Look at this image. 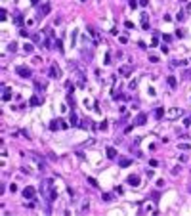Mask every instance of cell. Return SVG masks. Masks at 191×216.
Returning <instances> with one entry per match:
<instances>
[{
  "label": "cell",
  "instance_id": "44dd1931",
  "mask_svg": "<svg viewBox=\"0 0 191 216\" xmlns=\"http://www.w3.org/2000/svg\"><path fill=\"white\" fill-rule=\"evenodd\" d=\"M176 19H178V21H184V19H185V12H182V10H180V12H178V15H176Z\"/></svg>",
  "mask_w": 191,
  "mask_h": 216
},
{
  "label": "cell",
  "instance_id": "e575fe53",
  "mask_svg": "<svg viewBox=\"0 0 191 216\" xmlns=\"http://www.w3.org/2000/svg\"><path fill=\"white\" fill-rule=\"evenodd\" d=\"M149 61H153V63H157V61H159V56H149Z\"/></svg>",
  "mask_w": 191,
  "mask_h": 216
},
{
  "label": "cell",
  "instance_id": "5bb4252c",
  "mask_svg": "<svg viewBox=\"0 0 191 216\" xmlns=\"http://www.w3.org/2000/svg\"><path fill=\"white\" fill-rule=\"evenodd\" d=\"M2 100H4V101H10V100H12V90H10V88H6V86H4V96H2Z\"/></svg>",
  "mask_w": 191,
  "mask_h": 216
},
{
  "label": "cell",
  "instance_id": "ee69618b",
  "mask_svg": "<svg viewBox=\"0 0 191 216\" xmlns=\"http://www.w3.org/2000/svg\"><path fill=\"white\" fill-rule=\"evenodd\" d=\"M33 63H42V59H40V58L37 56V58H33Z\"/></svg>",
  "mask_w": 191,
  "mask_h": 216
},
{
  "label": "cell",
  "instance_id": "3957f363",
  "mask_svg": "<svg viewBox=\"0 0 191 216\" xmlns=\"http://www.w3.org/2000/svg\"><path fill=\"white\" fill-rule=\"evenodd\" d=\"M140 212L141 214H149V212H157V209H155V205H151V203H143L141 205V209H140Z\"/></svg>",
  "mask_w": 191,
  "mask_h": 216
},
{
  "label": "cell",
  "instance_id": "bcb514c9",
  "mask_svg": "<svg viewBox=\"0 0 191 216\" xmlns=\"http://www.w3.org/2000/svg\"><path fill=\"white\" fill-rule=\"evenodd\" d=\"M38 2H40V0H31V4H33V6H38Z\"/></svg>",
  "mask_w": 191,
  "mask_h": 216
},
{
  "label": "cell",
  "instance_id": "9a60e30c",
  "mask_svg": "<svg viewBox=\"0 0 191 216\" xmlns=\"http://www.w3.org/2000/svg\"><path fill=\"white\" fill-rule=\"evenodd\" d=\"M166 82H168V86H170V88H176V86H178V80H176V77H172V75H170L168 79H166Z\"/></svg>",
  "mask_w": 191,
  "mask_h": 216
},
{
  "label": "cell",
  "instance_id": "f546056e",
  "mask_svg": "<svg viewBox=\"0 0 191 216\" xmlns=\"http://www.w3.org/2000/svg\"><path fill=\"white\" fill-rule=\"evenodd\" d=\"M103 63H105V65H109V63H111V54H109V52L105 54V61H103Z\"/></svg>",
  "mask_w": 191,
  "mask_h": 216
},
{
  "label": "cell",
  "instance_id": "ffe728a7",
  "mask_svg": "<svg viewBox=\"0 0 191 216\" xmlns=\"http://www.w3.org/2000/svg\"><path fill=\"white\" fill-rule=\"evenodd\" d=\"M31 105H33V107H37V105H40V100H38L37 96H33V98H31V101H29Z\"/></svg>",
  "mask_w": 191,
  "mask_h": 216
},
{
  "label": "cell",
  "instance_id": "74e56055",
  "mask_svg": "<svg viewBox=\"0 0 191 216\" xmlns=\"http://www.w3.org/2000/svg\"><path fill=\"white\" fill-rule=\"evenodd\" d=\"M124 27H126V29H132L134 23H132V21H126V23H124Z\"/></svg>",
  "mask_w": 191,
  "mask_h": 216
},
{
  "label": "cell",
  "instance_id": "7402d4cb",
  "mask_svg": "<svg viewBox=\"0 0 191 216\" xmlns=\"http://www.w3.org/2000/svg\"><path fill=\"white\" fill-rule=\"evenodd\" d=\"M178 147H180L182 151H189V149H191V145H189V144H180Z\"/></svg>",
  "mask_w": 191,
  "mask_h": 216
},
{
  "label": "cell",
  "instance_id": "2e32d148",
  "mask_svg": "<svg viewBox=\"0 0 191 216\" xmlns=\"http://www.w3.org/2000/svg\"><path fill=\"white\" fill-rule=\"evenodd\" d=\"M132 165V159H120L118 161V166H122V168H126V166Z\"/></svg>",
  "mask_w": 191,
  "mask_h": 216
},
{
  "label": "cell",
  "instance_id": "7dc6e473",
  "mask_svg": "<svg viewBox=\"0 0 191 216\" xmlns=\"http://www.w3.org/2000/svg\"><path fill=\"white\" fill-rule=\"evenodd\" d=\"M187 10H191V4H189V6H187Z\"/></svg>",
  "mask_w": 191,
  "mask_h": 216
},
{
  "label": "cell",
  "instance_id": "277c9868",
  "mask_svg": "<svg viewBox=\"0 0 191 216\" xmlns=\"http://www.w3.org/2000/svg\"><path fill=\"white\" fill-rule=\"evenodd\" d=\"M145 123H147V115L145 113H138L136 119H134V124H136V126H143Z\"/></svg>",
  "mask_w": 191,
  "mask_h": 216
},
{
  "label": "cell",
  "instance_id": "7bdbcfd3",
  "mask_svg": "<svg viewBox=\"0 0 191 216\" xmlns=\"http://www.w3.org/2000/svg\"><path fill=\"white\" fill-rule=\"evenodd\" d=\"M157 44H159V38H157V36H155L153 40H151V46H157Z\"/></svg>",
  "mask_w": 191,
  "mask_h": 216
},
{
  "label": "cell",
  "instance_id": "d4e9b609",
  "mask_svg": "<svg viewBox=\"0 0 191 216\" xmlns=\"http://www.w3.org/2000/svg\"><path fill=\"white\" fill-rule=\"evenodd\" d=\"M88 182H90V184H92L94 187H99V184H97V180H96V178H92V176H88Z\"/></svg>",
  "mask_w": 191,
  "mask_h": 216
},
{
  "label": "cell",
  "instance_id": "1f68e13d",
  "mask_svg": "<svg viewBox=\"0 0 191 216\" xmlns=\"http://www.w3.org/2000/svg\"><path fill=\"white\" fill-rule=\"evenodd\" d=\"M140 6V4H138V2H136V0H130V8H132V10H136V8Z\"/></svg>",
  "mask_w": 191,
  "mask_h": 216
},
{
  "label": "cell",
  "instance_id": "8992f818",
  "mask_svg": "<svg viewBox=\"0 0 191 216\" xmlns=\"http://www.w3.org/2000/svg\"><path fill=\"white\" fill-rule=\"evenodd\" d=\"M35 193H37V191H35L33 186H27L23 189V197H25V199H35Z\"/></svg>",
  "mask_w": 191,
  "mask_h": 216
},
{
  "label": "cell",
  "instance_id": "60d3db41",
  "mask_svg": "<svg viewBox=\"0 0 191 216\" xmlns=\"http://www.w3.org/2000/svg\"><path fill=\"white\" fill-rule=\"evenodd\" d=\"M10 191H12V193H15V191H17V186H15V184H12V186H10Z\"/></svg>",
  "mask_w": 191,
  "mask_h": 216
},
{
  "label": "cell",
  "instance_id": "603a6c76",
  "mask_svg": "<svg viewBox=\"0 0 191 216\" xmlns=\"http://www.w3.org/2000/svg\"><path fill=\"white\" fill-rule=\"evenodd\" d=\"M76 33H78V31H73V33H71V46H75V42H76Z\"/></svg>",
  "mask_w": 191,
  "mask_h": 216
},
{
  "label": "cell",
  "instance_id": "7c38bea8",
  "mask_svg": "<svg viewBox=\"0 0 191 216\" xmlns=\"http://www.w3.org/2000/svg\"><path fill=\"white\" fill-rule=\"evenodd\" d=\"M105 153H107V159H115L117 157V149H115V147H107Z\"/></svg>",
  "mask_w": 191,
  "mask_h": 216
},
{
  "label": "cell",
  "instance_id": "b9f144b4",
  "mask_svg": "<svg viewBox=\"0 0 191 216\" xmlns=\"http://www.w3.org/2000/svg\"><path fill=\"white\" fill-rule=\"evenodd\" d=\"M147 4H149V0H140V6H143V8H145Z\"/></svg>",
  "mask_w": 191,
  "mask_h": 216
},
{
  "label": "cell",
  "instance_id": "4316f807",
  "mask_svg": "<svg viewBox=\"0 0 191 216\" xmlns=\"http://www.w3.org/2000/svg\"><path fill=\"white\" fill-rule=\"evenodd\" d=\"M8 50H10V52H15V50H17V44H15V42H10Z\"/></svg>",
  "mask_w": 191,
  "mask_h": 216
},
{
  "label": "cell",
  "instance_id": "83f0119b",
  "mask_svg": "<svg viewBox=\"0 0 191 216\" xmlns=\"http://www.w3.org/2000/svg\"><path fill=\"white\" fill-rule=\"evenodd\" d=\"M19 35H21L23 38H27V36H29L31 33H27V29H19Z\"/></svg>",
  "mask_w": 191,
  "mask_h": 216
},
{
  "label": "cell",
  "instance_id": "ac0fdd59",
  "mask_svg": "<svg viewBox=\"0 0 191 216\" xmlns=\"http://www.w3.org/2000/svg\"><path fill=\"white\" fill-rule=\"evenodd\" d=\"M61 128V121H52L50 123V130H57Z\"/></svg>",
  "mask_w": 191,
  "mask_h": 216
},
{
  "label": "cell",
  "instance_id": "681fc988",
  "mask_svg": "<svg viewBox=\"0 0 191 216\" xmlns=\"http://www.w3.org/2000/svg\"><path fill=\"white\" fill-rule=\"evenodd\" d=\"M182 2H187V0H182Z\"/></svg>",
  "mask_w": 191,
  "mask_h": 216
},
{
  "label": "cell",
  "instance_id": "c3c4849f",
  "mask_svg": "<svg viewBox=\"0 0 191 216\" xmlns=\"http://www.w3.org/2000/svg\"><path fill=\"white\" fill-rule=\"evenodd\" d=\"M80 2H86V0H80Z\"/></svg>",
  "mask_w": 191,
  "mask_h": 216
},
{
  "label": "cell",
  "instance_id": "e0dca14e",
  "mask_svg": "<svg viewBox=\"0 0 191 216\" xmlns=\"http://www.w3.org/2000/svg\"><path fill=\"white\" fill-rule=\"evenodd\" d=\"M162 117H164V109L157 107V109H155V119H162Z\"/></svg>",
  "mask_w": 191,
  "mask_h": 216
},
{
  "label": "cell",
  "instance_id": "f907efd6",
  "mask_svg": "<svg viewBox=\"0 0 191 216\" xmlns=\"http://www.w3.org/2000/svg\"><path fill=\"white\" fill-rule=\"evenodd\" d=\"M189 191H191V187H189Z\"/></svg>",
  "mask_w": 191,
  "mask_h": 216
},
{
  "label": "cell",
  "instance_id": "52a82bcc",
  "mask_svg": "<svg viewBox=\"0 0 191 216\" xmlns=\"http://www.w3.org/2000/svg\"><path fill=\"white\" fill-rule=\"evenodd\" d=\"M88 35L94 38V42H96V44H99V33H97V29H96V27L88 25Z\"/></svg>",
  "mask_w": 191,
  "mask_h": 216
},
{
  "label": "cell",
  "instance_id": "ba28073f",
  "mask_svg": "<svg viewBox=\"0 0 191 216\" xmlns=\"http://www.w3.org/2000/svg\"><path fill=\"white\" fill-rule=\"evenodd\" d=\"M126 182H128V186L138 187V186H140V176H136V174H130V176L126 178Z\"/></svg>",
  "mask_w": 191,
  "mask_h": 216
},
{
  "label": "cell",
  "instance_id": "484cf974",
  "mask_svg": "<svg viewBox=\"0 0 191 216\" xmlns=\"http://www.w3.org/2000/svg\"><path fill=\"white\" fill-rule=\"evenodd\" d=\"M15 23H17V25H23V15H21V14L15 15Z\"/></svg>",
  "mask_w": 191,
  "mask_h": 216
},
{
  "label": "cell",
  "instance_id": "5b68a950",
  "mask_svg": "<svg viewBox=\"0 0 191 216\" xmlns=\"http://www.w3.org/2000/svg\"><path fill=\"white\" fill-rule=\"evenodd\" d=\"M50 77H52V79H59V77H61V69L57 67V63H52V67H50Z\"/></svg>",
  "mask_w": 191,
  "mask_h": 216
},
{
  "label": "cell",
  "instance_id": "7a4b0ae2",
  "mask_svg": "<svg viewBox=\"0 0 191 216\" xmlns=\"http://www.w3.org/2000/svg\"><path fill=\"white\" fill-rule=\"evenodd\" d=\"M182 115H184V111L178 109V107H172V109L166 111V117H168V119H178V117H182Z\"/></svg>",
  "mask_w": 191,
  "mask_h": 216
},
{
  "label": "cell",
  "instance_id": "4fadbf2b",
  "mask_svg": "<svg viewBox=\"0 0 191 216\" xmlns=\"http://www.w3.org/2000/svg\"><path fill=\"white\" fill-rule=\"evenodd\" d=\"M33 50H35V46H33L31 42H25V44H23V52H25V54H33Z\"/></svg>",
  "mask_w": 191,
  "mask_h": 216
},
{
  "label": "cell",
  "instance_id": "ab89813d",
  "mask_svg": "<svg viewBox=\"0 0 191 216\" xmlns=\"http://www.w3.org/2000/svg\"><path fill=\"white\" fill-rule=\"evenodd\" d=\"M31 38H33L35 42H38V40H40V35H31Z\"/></svg>",
  "mask_w": 191,
  "mask_h": 216
},
{
  "label": "cell",
  "instance_id": "836d02e7",
  "mask_svg": "<svg viewBox=\"0 0 191 216\" xmlns=\"http://www.w3.org/2000/svg\"><path fill=\"white\" fill-rule=\"evenodd\" d=\"M162 40H164V42H170V40H172V36H170V35H162Z\"/></svg>",
  "mask_w": 191,
  "mask_h": 216
},
{
  "label": "cell",
  "instance_id": "30bf717a",
  "mask_svg": "<svg viewBox=\"0 0 191 216\" xmlns=\"http://www.w3.org/2000/svg\"><path fill=\"white\" fill-rule=\"evenodd\" d=\"M54 48H56L59 54H63V52H65V48H63V42H61L59 38H56V40H54Z\"/></svg>",
  "mask_w": 191,
  "mask_h": 216
},
{
  "label": "cell",
  "instance_id": "8d00e7d4",
  "mask_svg": "<svg viewBox=\"0 0 191 216\" xmlns=\"http://www.w3.org/2000/svg\"><path fill=\"white\" fill-rule=\"evenodd\" d=\"M161 52H162V54H168V46H164V44H162V46H161Z\"/></svg>",
  "mask_w": 191,
  "mask_h": 216
},
{
  "label": "cell",
  "instance_id": "f35d334b",
  "mask_svg": "<svg viewBox=\"0 0 191 216\" xmlns=\"http://www.w3.org/2000/svg\"><path fill=\"white\" fill-rule=\"evenodd\" d=\"M136 86H138V80H130V88H132V90H134V88H136Z\"/></svg>",
  "mask_w": 191,
  "mask_h": 216
},
{
  "label": "cell",
  "instance_id": "4dcf8cb0",
  "mask_svg": "<svg viewBox=\"0 0 191 216\" xmlns=\"http://www.w3.org/2000/svg\"><path fill=\"white\" fill-rule=\"evenodd\" d=\"M0 19H2V21H6V10H4V8L0 10Z\"/></svg>",
  "mask_w": 191,
  "mask_h": 216
},
{
  "label": "cell",
  "instance_id": "9c48e42d",
  "mask_svg": "<svg viewBox=\"0 0 191 216\" xmlns=\"http://www.w3.org/2000/svg\"><path fill=\"white\" fill-rule=\"evenodd\" d=\"M52 12V4H48V2H46L44 6H40V10H38V15H40V17H44V15H48Z\"/></svg>",
  "mask_w": 191,
  "mask_h": 216
},
{
  "label": "cell",
  "instance_id": "d6986e66",
  "mask_svg": "<svg viewBox=\"0 0 191 216\" xmlns=\"http://www.w3.org/2000/svg\"><path fill=\"white\" fill-rule=\"evenodd\" d=\"M130 71H132V65H126V67H120V75H130Z\"/></svg>",
  "mask_w": 191,
  "mask_h": 216
},
{
  "label": "cell",
  "instance_id": "f1b7e54d",
  "mask_svg": "<svg viewBox=\"0 0 191 216\" xmlns=\"http://www.w3.org/2000/svg\"><path fill=\"white\" fill-rule=\"evenodd\" d=\"M118 42H120V44H126V42H128V36H124V35L118 36Z\"/></svg>",
  "mask_w": 191,
  "mask_h": 216
},
{
  "label": "cell",
  "instance_id": "cb8c5ba5",
  "mask_svg": "<svg viewBox=\"0 0 191 216\" xmlns=\"http://www.w3.org/2000/svg\"><path fill=\"white\" fill-rule=\"evenodd\" d=\"M97 128H99V130H103V132H105V130H107V121L103 119L101 123H99V126H97Z\"/></svg>",
  "mask_w": 191,
  "mask_h": 216
},
{
  "label": "cell",
  "instance_id": "d590c367",
  "mask_svg": "<svg viewBox=\"0 0 191 216\" xmlns=\"http://www.w3.org/2000/svg\"><path fill=\"white\" fill-rule=\"evenodd\" d=\"M145 174H147V178H153V176H155V170H145Z\"/></svg>",
  "mask_w": 191,
  "mask_h": 216
},
{
  "label": "cell",
  "instance_id": "8fae6325",
  "mask_svg": "<svg viewBox=\"0 0 191 216\" xmlns=\"http://www.w3.org/2000/svg\"><path fill=\"white\" fill-rule=\"evenodd\" d=\"M69 124H73V126H76V124H78V117H76V113H75V111H71V117H69Z\"/></svg>",
  "mask_w": 191,
  "mask_h": 216
},
{
  "label": "cell",
  "instance_id": "6da1fadb",
  "mask_svg": "<svg viewBox=\"0 0 191 216\" xmlns=\"http://www.w3.org/2000/svg\"><path fill=\"white\" fill-rule=\"evenodd\" d=\"M15 73H17L19 77H23V79H31V77H33L31 69L29 67H23V65H17V67H15Z\"/></svg>",
  "mask_w": 191,
  "mask_h": 216
},
{
  "label": "cell",
  "instance_id": "d6a6232c",
  "mask_svg": "<svg viewBox=\"0 0 191 216\" xmlns=\"http://www.w3.org/2000/svg\"><path fill=\"white\" fill-rule=\"evenodd\" d=\"M101 199H103L105 203H109V201H111V195H109V193H103V197H101Z\"/></svg>",
  "mask_w": 191,
  "mask_h": 216
},
{
  "label": "cell",
  "instance_id": "f6af8a7d",
  "mask_svg": "<svg viewBox=\"0 0 191 216\" xmlns=\"http://www.w3.org/2000/svg\"><path fill=\"white\" fill-rule=\"evenodd\" d=\"M184 126H191V119H185V121H184Z\"/></svg>",
  "mask_w": 191,
  "mask_h": 216
}]
</instances>
